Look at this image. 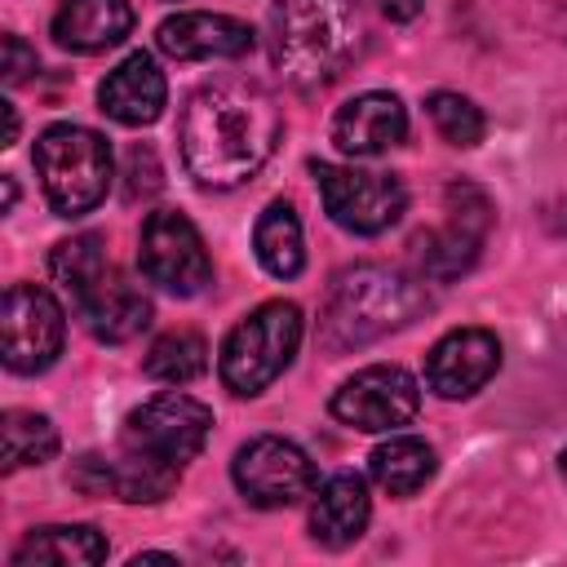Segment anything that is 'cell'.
I'll return each instance as SVG.
<instances>
[{"instance_id": "obj_1", "label": "cell", "mask_w": 567, "mask_h": 567, "mask_svg": "<svg viewBox=\"0 0 567 567\" xmlns=\"http://www.w3.org/2000/svg\"><path fill=\"white\" fill-rule=\"evenodd\" d=\"M284 115L275 97L252 80H217L190 93L182 106L177 142L182 164L199 186L230 190L248 182L279 146Z\"/></svg>"}, {"instance_id": "obj_2", "label": "cell", "mask_w": 567, "mask_h": 567, "mask_svg": "<svg viewBox=\"0 0 567 567\" xmlns=\"http://www.w3.org/2000/svg\"><path fill=\"white\" fill-rule=\"evenodd\" d=\"M270 62L292 89L332 84L363 44L359 0H275L270 4Z\"/></svg>"}, {"instance_id": "obj_3", "label": "cell", "mask_w": 567, "mask_h": 567, "mask_svg": "<svg viewBox=\"0 0 567 567\" xmlns=\"http://www.w3.org/2000/svg\"><path fill=\"white\" fill-rule=\"evenodd\" d=\"M430 310L425 288L394 270V266H350L332 279L323 315H319V341L332 354L359 350L368 341H381L385 332L408 328Z\"/></svg>"}, {"instance_id": "obj_4", "label": "cell", "mask_w": 567, "mask_h": 567, "mask_svg": "<svg viewBox=\"0 0 567 567\" xmlns=\"http://www.w3.org/2000/svg\"><path fill=\"white\" fill-rule=\"evenodd\" d=\"M111 146L84 124H49L35 137V173L44 199L58 217H84L106 199L111 186Z\"/></svg>"}, {"instance_id": "obj_5", "label": "cell", "mask_w": 567, "mask_h": 567, "mask_svg": "<svg viewBox=\"0 0 567 567\" xmlns=\"http://www.w3.org/2000/svg\"><path fill=\"white\" fill-rule=\"evenodd\" d=\"M301 328L306 323L292 301H266L252 315H244L230 328V337L221 341V359H217L226 390L244 394V399L261 394L292 363V354L301 346Z\"/></svg>"}, {"instance_id": "obj_6", "label": "cell", "mask_w": 567, "mask_h": 567, "mask_svg": "<svg viewBox=\"0 0 567 567\" xmlns=\"http://www.w3.org/2000/svg\"><path fill=\"white\" fill-rule=\"evenodd\" d=\"M213 430V408L182 394V390H164L155 399H146L142 408H133L124 416L120 430V452L142 456L168 474H182L186 461H195L208 443Z\"/></svg>"}, {"instance_id": "obj_7", "label": "cell", "mask_w": 567, "mask_h": 567, "mask_svg": "<svg viewBox=\"0 0 567 567\" xmlns=\"http://www.w3.org/2000/svg\"><path fill=\"white\" fill-rule=\"evenodd\" d=\"M137 266L155 288H164L173 297H195L213 279L208 248H204L195 221L177 208L146 213L142 235H137Z\"/></svg>"}, {"instance_id": "obj_8", "label": "cell", "mask_w": 567, "mask_h": 567, "mask_svg": "<svg viewBox=\"0 0 567 567\" xmlns=\"http://www.w3.org/2000/svg\"><path fill=\"white\" fill-rule=\"evenodd\" d=\"M315 186H319V199H323L328 217L350 235H381L408 208V190L394 173L315 164Z\"/></svg>"}, {"instance_id": "obj_9", "label": "cell", "mask_w": 567, "mask_h": 567, "mask_svg": "<svg viewBox=\"0 0 567 567\" xmlns=\"http://www.w3.org/2000/svg\"><path fill=\"white\" fill-rule=\"evenodd\" d=\"M66 337V315L53 301L49 288L35 284H9L0 301V354L9 372H44L62 354Z\"/></svg>"}, {"instance_id": "obj_10", "label": "cell", "mask_w": 567, "mask_h": 567, "mask_svg": "<svg viewBox=\"0 0 567 567\" xmlns=\"http://www.w3.org/2000/svg\"><path fill=\"white\" fill-rule=\"evenodd\" d=\"M443 226L416 239V261L425 279H456L478 261V248L492 230V199L470 186V182H452L443 195Z\"/></svg>"}, {"instance_id": "obj_11", "label": "cell", "mask_w": 567, "mask_h": 567, "mask_svg": "<svg viewBox=\"0 0 567 567\" xmlns=\"http://www.w3.org/2000/svg\"><path fill=\"white\" fill-rule=\"evenodd\" d=\"M235 487L257 509H288L315 487V461L279 434H257L235 452Z\"/></svg>"}, {"instance_id": "obj_12", "label": "cell", "mask_w": 567, "mask_h": 567, "mask_svg": "<svg viewBox=\"0 0 567 567\" xmlns=\"http://www.w3.org/2000/svg\"><path fill=\"white\" fill-rule=\"evenodd\" d=\"M416 408H421V390L412 372H403L399 363H372L350 381H341V390L332 394V416L363 434L399 430L416 416Z\"/></svg>"}, {"instance_id": "obj_13", "label": "cell", "mask_w": 567, "mask_h": 567, "mask_svg": "<svg viewBox=\"0 0 567 567\" xmlns=\"http://www.w3.org/2000/svg\"><path fill=\"white\" fill-rule=\"evenodd\" d=\"M501 368V341L487 328H452L425 354V385L439 399H465L483 390Z\"/></svg>"}, {"instance_id": "obj_14", "label": "cell", "mask_w": 567, "mask_h": 567, "mask_svg": "<svg viewBox=\"0 0 567 567\" xmlns=\"http://www.w3.org/2000/svg\"><path fill=\"white\" fill-rule=\"evenodd\" d=\"M71 306L84 319V328L97 341H111V346L133 341L137 332L151 328V297L124 270H115L111 261H106V270L80 297H71Z\"/></svg>"}, {"instance_id": "obj_15", "label": "cell", "mask_w": 567, "mask_h": 567, "mask_svg": "<svg viewBox=\"0 0 567 567\" xmlns=\"http://www.w3.org/2000/svg\"><path fill=\"white\" fill-rule=\"evenodd\" d=\"M155 44L177 62H208V58L252 53L257 35L248 22H239L230 13H173L159 22Z\"/></svg>"}, {"instance_id": "obj_16", "label": "cell", "mask_w": 567, "mask_h": 567, "mask_svg": "<svg viewBox=\"0 0 567 567\" xmlns=\"http://www.w3.org/2000/svg\"><path fill=\"white\" fill-rule=\"evenodd\" d=\"M403 137H408V111L394 93H377V89L359 93L332 115V142L354 159L385 155Z\"/></svg>"}, {"instance_id": "obj_17", "label": "cell", "mask_w": 567, "mask_h": 567, "mask_svg": "<svg viewBox=\"0 0 567 567\" xmlns=\"http://www.w3.org/2000/svg\"><path fill=\"white\" fill-rule=\"evenodd\" d=\"M164 97H168V84H164V71L155 66L151 53H128L115 71H106V80L97 84V106L124 124V128H142V124H155L159 111H164Z\"/></svg>"}, {"instance_id": "obj_18", "label": "cell", "mask_w": 567, "mask_h": 567, "mask_svg": "<svg viewBox=\"0 0 567 567\" xmlns=\"http://www.w3.org/2000/svg\"><path fill=\"white\" fill-rule=\"evenodd\" d=\"M368 518H372V501H368L363 478L359 474H332L310 505V536L323 549H346L363 536Z\"/></svg>"}, {"instance_id": "obj_19", "label": "cell", "mask_w": 567, "mask_h": 567, "mask_svg": "<svg viewBox=\"0 0 567 567\" xmlns=\"http://www.w3.org/2000/svg\"><path fill=\"white\" fill-rule=\"evenodd\" d=\"M133 31L128 0H66L53 13V40L71 53H102L115 49Z\"/></svg>"}, {"instance_id": "obj_20", "label": "cell", "mask_w": 567, "mask_h": 567, "mask_svg": "<svg viewBox=\"0 0 567 567\" xmlns=\"http://www.w3.org/2000/svg\"><path fill=\"white\" fill-rule=\"evenodd\" d=\"M102 558H106V536L89 523L35 527L13 549V567H93Z\"/></svg>"}, {"instance_id": "obj_21", "label": "cell", "mask_w": 567, "mask_h": 567, "mask_svg": "<svg viewBox=\"0 0 567 567\" xmlns=\"http://www.w3.org/2000/svg\"><path fill=\"white\" fill-rule=\"evenodd\" d=\"M434 470H439L434 447H430L425 439H412V434H394V439H385V443L368 456L372 483H377L381 492H390V496H412V492H421V487L434 478Z\"/></svg>"}, {"instance_id": "obj_22", "label": "cell", "mask_w": 567, "mask_h": 567, "mask_svg": "<svg viewBox=\"0 0 567 567\" xmlns=\"http://www.w3.org/2000/svg\"><path fill=\"white\" fill-rule=\"evenodd\" d=\"M252 248H257V261L275 279H297L301 275V266H306V239H301V221H297L292 204H284V199L266 204V213L252 226Z\"/></svg>"}, {"instance_id": "obj_23", "label": "cell", "mask_w": 567, "mask_h": 567, "mask_svg": "<svg viewBox=\"0 0 567 567\" xmlns=\"http://www.w3.org/2000/svg\"><path fill=\"white\" fill-rule=\"evenodd\" d=\"M0 452H4V470H22V465H44L58 452V430L44 412H22L9 408L0 416Z\"/></svg>"}, {"instance_id": "obj_24", "label": "cell", "mask_w": 567, "mask_h": 567, "mask_svg": "<svg viewBox=\"0 0 567 567\" xmlns=\"http://www.w3.org/2000/svg\"><path fill=\"white\" fill-rule=\"evenodd\" d=\"M146 377H155V381H168V385H186V381H195L204 368H208V346H204V337L199 332H190V328H173V332H164L151 350H146Z\"/></svg>"}, {"instance_id": "obj_25", "label": "cell", "mask_w": 567, "mask_h": 567, "mask_svg": "<svg viewBox=\"0 0 567 567\" xmlns=\"http://www.w3.org/2000/svg\"><path fill=\"white\" fill-rule=\"evenodd\" d=\"M102 270H106V248L97 235H71V239L53 244V252H49V275L66 292V301L80 297Z\"/></svg>"}, {"instance_id": "obj_26", "label": "cell", "mask_w": 567, "mask_h": 567, "mask_svg": "<svg viewBox=\"0 0 567 567\" xmlns=\"http://www.w3.org/2000/svg\"><path fill=\"white\" fill-rule=\"evenodd\" d=\"M425 106H430V120H434V128H439L443 142H452V146H478L483 142L487 120H483V111L470 97L439 89V93H430Z\"/></svg>"}, {"instance_id": "obj_27", "label": "cell", "mask_w": 567, "mask_h": 567, "mask_svg": "<svg viewBox=\"0 0 567 567\" xmlns=\"http://www.w3.org/2000/svg\"><path fill=\"white\" fill-rule=\"evenodd\" d=\"M124 195L128 199H146L159 190V164H155V151L151 146H133L128 151V168H124Z\"/></svg>"}, {"instance_id": "obj_28", "label": "cell", "mask_w": 567, "mask_h": 567, "mask_svg": "<svg viewBox=\"0 0 567 567\" xmlns=\"http://www.w3.org/2000/svg\"><path fill=\"white\" fill-rule=\"evenodd\" d=\"M0 49H4V66H0V71H4V84L13 89V84H22V80H31V71H35V49H31L22 35H13V31L0 40Z\"/></svg>"}, {"instance_id": "obj_29", "label": "cell", "mask_w": 567, "mask_h": 567, "mask_svg": "<svg viewBox=\"0 0 567 567\" xmlns=\"http://www.w3.org/2000/svg\"><path fill=\"white\" fill-rule=\"evenodd\" d=\"M381 9H385V18L408 22V18H416V13H421V0H381Z\"/></svg>"}, {"instance_id": "obj_30", "label": "cell", "mask_w": 567, "mask_h": 567, "mask_svg": "<svg viewBox=\"0 0 567 567\" xmlns=\"http://www.w3.org/2000/svg\"><path fill=\"white\" fill-rule=\"evenodd\" d=\"M0 115H4V142L0 146H9L18 137V111H13V102H0Z\"/></svg>"}, {"instance_id": "obj_31", "label": "cell", "mask_w": 567, "mask_h": 567, "mask_svg": "<svg viewBox=\"0 0 567 567\" xmlns=\"http://www.w3.org/2000/svg\"><path fill=\"white\" fill-rule=\"evenodd\" d=\"M13 204H18V182H13V177H4V213H9Z\"/></svg>"}, {"instance_id": "obj_32", "label": "cell", "mask_w": 567, "mask_h": 567, "mask_svg": "<svg viewBox=\"0 0 567 567\" xmlns=\"http://www.w3.org/2000/svg\"><path fill=\"white\" fill-rule=\"evenodd\" d=\"M142 563H177V558H173V554H137L133 567H142Z\"/></svg>"}, {"instance_id": "obj_33", "label": "cell", "mask_w": 567, "mask_h": 567, "mask_svg": "<svg viewBox=\"0 0 567 567\" xmlns=\"http://www.w3.org/2000/svg\"><path fill=\"white\" fill-rule=\"evenodd\" d=\"M558 465H563V478H567V447H563V456H558Z\"/></svg>"}]
</instances>
